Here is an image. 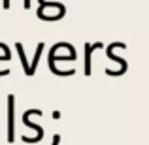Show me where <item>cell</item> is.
<instances>
[{"label":"cell","mask_w":149,"mask_h":145,"mask_svg":"<svg viewBox=\"0 0 149 145\" xmlns=\"http://www.w3.org/2000/svg\"><path fill=\"white\" fill-rule=\"evenodd\" d=\"M4 8H6V10L10 8V0H4Z\"/></svg>","instance_id":"7"},{"label":"cell","mask_w":149,"mask_h":145,"mask_svg":"<svg viewBox=\"0 0 149 145\" xmlns=\"http://www.w3.org/2000/svg\"><path fill=\"white\" fill-rule=\"evenodd\" d=\"M102 47V44H95V45H85V76H91V55L95 49Z\"/></svg>","instance_id":"3"},{"label":"cell","mask_w":149,"mask_h":145,"mask_svg":"<svg viewBox=\"0 0 149 145\" xmlns=\"http://www.w3.org/2000/svg\"><path fill=\"white\" fill-rule=\"evenodd\" d=\"M42 51H44V44H38L36 55H34V60H32V64L29 66V76H34V72H36V66H38V60H40V57H42Z\"/></svg>","instance_id":"4"},{"label":"cell","mask_w":149,"mask_h":145,"mask_svg":"<svg viewBox=\"0 0 149 145\" xmlns=\"http://www.w3.org/2000/svg\"><path fill=\"white\" fill-rule=\"evenodd\" d=\"M32 115H42V111H40V109H29V111L23 115V123H25L29 128H34V130H36V136H34V138H26V136L23 138L26 143H36V142H40V139L44 138V128L38 126V124H34L32 121H30V117H32Z\"/></svg>","instance_id":"1"},{"label":"cell","mask_w":149,"mask_h":145,"mask_svg":"<svg viewBox=\"0 0 149 145\" xmlns=\"http://www.w3.org/2000/svg\"><path fill=\"white\" fill-rule=\"evenodd\" d=\"M58 142H61V136L55 134V136H53V142H51V145H58Z\"/></svg>","instance_id":"6"},{"label":"cell","mask_w":149,"mask_h":145,"mask_svg":"<svg viewBox=\"0 0 149 145\" xmlns=\"http://www.w3.org/2000/svg\"><path fill=\"white\" fill-rule=\"evenodd\" d=\"M13 117H15V96H8V142L13 143L15 130H13Z\"/></svg>","instance_id":"2"},{"label":"cell","mask_w":149,"mask_h":145,"mask_svg":"<svg viewBox=\"0 0 149 145\" xmlns=\"http://www.w3.org/2000/svg\"><path fill=\"white\" fill-rule=\"evenodd\" d=\"M15 45H17L19 57H21V62H23V70H25V74L29 76V62H26V57H25V51H23V45H21V44H15Z\"/></svg>","instance_id":"5"}]
</instances>
